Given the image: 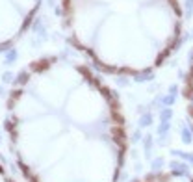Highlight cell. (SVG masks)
<instances>
[{"mask_svg": "<svg viewBox=\"0 0 193 182\" xmlns=\"http://www.w3.org/2000/svg\"><path fill=\"white\" fill-rule=\"evenodd\" d=\"M62 8L71 41L113 73L154 69L180 37L178 0H62Z\"/></svg>", "mask_w": 193, "mask_h": 182, "instance_id": "2", "label": "cell"}, {"mask_svg": "<svg viewBox=\"0 0 193 182\" xmlns=\"http://www.w3.org/2000/svg\"><path fill=\"white\" fill-rule=\"evenodd\" d=\"M139 182H193V178L184 173H156Z\"/></svg>", "mask_w": 193, "mask_h": 182, "instance_id": "3", "label": "cell"}, {"mask_svg": "<svg viewBox=\"0 0 193 182\" xmlns=\"http://www.w3.org/2000/svg\"><path fill=\"white\" fill-rule=\"evenodd\" d=\"M9 130L32 182H115L126 134L104 82L71 58H45L21 74Z\"/></svg>", "mask_w": 193, "mask_h": 182, "instance_id": "1", "label": "cell"}, {"mask_svg": "<svg viewBox=\"0 0 193 182\" xmlns=\"http://www.w3.org/2000/svg\"><path fill=\"white\" fill-rule=\"evenodd\" d=\"M0 182H9V180H4L2 178V169H0Z\"/></svg>", "mask_w": 193, "mask_h": 182, "instance_id": "5", "label": "cell"}, {"mask_svg": "<svg viewBox=\"0 0 193 182\" xmlns=\"http://www.w3.org/2000/svg\"><path fill=\"white\" fill-rule=\"evenodd\" d=\"M184 97H186V102H187V112H190V117H191V121H193V63H191V69H190L187 78H186Z\"/></svg>", "mask_w": 193, "mask_h": 182, "instance_id": "4", "label": "cell"}]
</instances>
